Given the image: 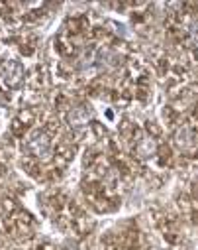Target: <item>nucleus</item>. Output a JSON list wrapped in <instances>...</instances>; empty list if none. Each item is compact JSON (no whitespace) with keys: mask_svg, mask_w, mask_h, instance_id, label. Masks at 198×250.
I'll return each mask as SVG.
<instances>
[{"mask_svg":"<svg viewBox=\"0 0 198 250\" xmlns=\"http://www.w3.org/2000/svg\"><path fill=\"white\" fill-rule=\"evenodd\" d=\"M67 120H69L71 126H75V128L85 126V124L90 120V110H89V108H85V106H75V108H71V110H69Z\"/></svg>","mask_w":198,"mask_h":250,"instance_id":"5","label":"nucleus"},{"mask_svg":"<svg viewBox=\"0 0 198 250\" xmlns=\"http://www.w3.org/2000/svg\"><path fill=\"white\" fill-rule=\"evenodd\" d=\"M186 34H188V40L190 43L198 49V16H194L188 24H186Z\"/></svg>","mask_w":198,"mask_h":250,"instance_id":"7","label":"nucleus"},{"mask_svg":"<svg viewBox=\"0 0 198 250\" xmlns=\"http://www.w3.org/2000/svg\"><path fill=\"white\" fill-rule=\"evenodd\" d=\"M155 152H157V144H155V140L149 138V136L140 138V142L136 144V154H138L140 158H144V160H151V158L155 156Z\"/></svg>","mask_w":198,"mask_h":250,"instance_id":"6","label":"nucleus"},{"mask_svg":"<svg viewBox=\"0 0 198 250\" xmlns=\"http://www.w3.org/2000/svg\"><path fill=\"white\" fill-rule=\"evenodd\" d=\"M173 140L179 150H192V146L196 144V132L190 126H180V128H177Z\"/></svg>","mask_w":198,"mask_h":250,"instance_id":"4","label":"nucleus"},{"mask_svg":"<svg viewBox=\"0 0 198 250\" xmlns=\"http://www.w3.org/2000/svg\"><path fill=\"white\" fill-rule=\"evenodd\" d=\"M110 61V53L104 47H89L85 49V53L79 57V73L85 79H92L96 75H100Z\"/></svg>","mask_w":198,"mask_h":250,"instance_id":"1","label":"nucleus"},{"mask_svg":"<svg viewBox=\"0 0 198 250\" xmlns=\"http://www.w3.org/2000/svg\"><path fill=\"white\" fill-rule=\"evenodd\" d=\"M0 79L6 87H20L22 79H24V65L20 63L18 59H8L6 63L0 67Z\"/></svg>","mask_w":198,"mask_h":250,"instance_id":"3","label":"nucleus"},{"mask_svg":"<svg viewBox=\"0 0 198 250\" xmlns=\"http://www.w3.org/2000/svg\"><path fill=\"white\" fill-rule=\"evenodd\" d=\"M26 152L37 160H47L51 156V136L45 130H32L24 144Z\"/></svg>","mask_w":198,"mask_h":250,"instance_id":"2","label":"nucleus"}]
</instances>
